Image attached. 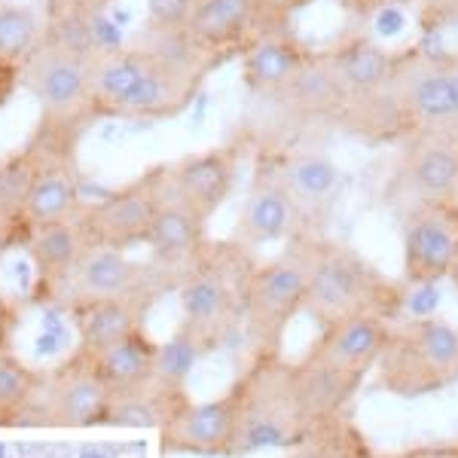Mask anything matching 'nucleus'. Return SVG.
<instances>
[{
    "label": "nucleus",
    "mask_w": 458,
    "mask_h": 458,
    "mask_svg": "<svg viewBox=\"0 0 458 458\" xmlns=\"http://www.w3.org/2000/svg\"><path fill=\"white\" fill-rule=\"evenodd\" d=\"M309 272L306 312L318 330L352 315H382L394 321L406 306V284L382 276L358 250L327 239L324 233H302L293 239Z\"/></svg>",
    "instance_id": "nucleus-1"
},
{
    "label": "nucleus",
    "mask_w": 458,
    "mask_h": 458,
    "mask_svg": "<svg viewBox=\"0 0 458 458\" xmlns=\"http://www.w3.org/2000/svg\"><path fill=\"white\" fill-rule=\"evenodd\" d=\"M235 403V455L291 449L309 434L297 397L293 360L282 352H250L248 367L229 388Z\"/></svg>",
    "instance_id": "nucleus-2"
},
{
    "label": "nucleus",
    "mask_w": 458,
    "mask_h": 458,
    "mask_svg": "<svg viewBox=\"0 0 458 458\" xmlns=\"http://www.w3.org/2000/svg\"><path fill=\"white\" fill-rule=\"evenodd\" d=\"M254 250L229 235L205 248L193 269L177 284L181 300V324L177 327L190 334L205 352H214L226 343L235 324L245 318L248 282L257 269Z\"/></svg>",
    "instance_id": "nucleus-3"
},
{
    "label": "nucleus",
    "mask_w": 458,
    "mask_h": 458,
    "mask_svg": "<svg viewBox=\"0 0 458 458\" xmlns=\"http://www.w3.org/2000/svg\"><path fill=\"white\" fill-rule=\"evenodd\" d=\"M199 86L165 71L144 49L114 47L92 62V110L95 116L129 120H165L181 114L196 98Z\"/></svg>",
    "instance_id": "nucleus-4"
},
{
    "label": "nucleus",
    "mask_w": 458,
    "mask_h": 458,
    "mask_svg": "<svg viewBox=\"0 0 458 458\" xmlns=\"http://www.w3.org/2000/svg\"><path fill=\"white\" fill-rule=\"evenodd\" d=\"M458 382V327L437 315L391 324L376 364V388L401 401H419Z\"/></svg>",
    "instance_id": "nucleus-5"
},
{
    "label": "nucleus",
    "mask_w": 458,
    "mask_h": 458,
    "mask_svg": "<svg viewBox=\"0 0 458 458\" xmlns=\"http://www.w3.org/2000/svg\"><path fill=\"white\" fill-rule=\"evenodd\" d=\"M98 53H86L55 34L43 37L37 53L21 68V83L40 105V131L73 135L92 110V62Z\"/></svg>",
    "instance_id": "nucleus-6"
},
{
    "label": "nucleus",
    "mask_w": 458,
    "mask_h": 458,
    "mask_svg": "<svg viewBox=\"0 0 458 458\" xmlns=\"http://www.w3.org/2000/svg\"><path fill=\"white\" fill-rule=\"evenodd\" d=\"M309 272L297 242H287L278 257L257 263L245 293V334L250 352H284V336L306 306Z\"/></svg>",
    "instance_id": "nucleus-7"
},
{
    "label": "nucleus",
    "mask_w": 458,
    "mask_h": 458,
    "mask_svg": "<svg viewBox=\"0 0 458 458\" xmlns=\"http://www.w3.org/2000/svg\"><path fill=\"white\" fill-rule=\"evenodd\" d=\"M162 196H165V165H157L125 187L110 190L89 205L83 202L77 220L92 248L131 250L150 239Z\"/></svg>",
    "instance_id": "nucleus-8"
},
{
    "label": "nucleus",
    "mask_w": 458,
    "mask_h": 458,
    "mask_svg": "<svg viewBox=\"0 0 458 458\" xmlns=\"http://www.w3.org/2000/svg\"><path fill=\"white\" fill-rule=\"evenodd\" d=\"M388 199L403 211L458 199V131H412L391 174Z\"/></svg>",
    "instance_id": "nucleus-9"
},
{
    "label": "nucleus",
    "mask_w": 458,
    "mask_h": 458,
    "mask_svg": "<svg viewBox=\"0 0 458 458\" xmlns=\"http://www.w3.org/2000/svg\"><path fill=\"white\" fill-rule=\"evenodd\" d=\"M397 92L412 131H458V53L425 55L406 49Z\"/></svg>",
    "instance_id": "nucleus-10"
},
{
    "label": "nucleus",
    "mask_w": 458,
    "mask_h": 458,
    "mask_svg": "<svg viewBox=\"0 0 458 458\" xmlns=\"http://www.w3.org/2000/svg\"><path fill=\"white\" fill-rule=\"evenodd\" d=\"M302 233H312L306 214H302L297 199L291 196V190L278 177L269 150H266L257 157L248 196L242 202L239 217H235L233 239L257 254L260 248L269 245H287Z\"/></svg>",
    "instance_id": "nucleus-11"
},
{
    "label": "nucleus",
    "mask_w": 458,
    "mask_h": 458,
    "mask_svg": "<svg viewBox=\"0 0 458 458\" xmlns=\"http://www.w3.org/2000/svg\"><path fill=\"white\" fill-rule=\"evenodd\" d=\"M401 250L406 287H434L453 278L458 263V199L425 202L406 211Z\"/></svg>",
    "instance_id": "nucleus-12"
},
{
    "label": "nucleus",
    "mask_w": 458,
    "mask_h": 458,
    "mask_svg": "<svg viewBox=\"0 0 458 458\" xmlns=\"http://www.w3.org/2000/svg\"><path fill=\"white\" fill-rule=\"evenodd\" d=\"M235 440V403L233 394L214 401H193L187 391L168 401V410L159 425L162 453L233 458Z\"/></svg>",
    "instance_id": "nucleus-13"
},
{
    "label": "nucleus",
    "mask_w": 458,
    "mask_h": 458,
    "mask_svg": "<svg viewBox=\"0 0 458 458\" xmlns=\"http://www.w3.org/2000/svg\"><path fill=\"white\" fill-rule=\"evenodd\" d=\"M172 278L153 263L131 260L116 248H89L68 287L71 306L89 300H153Z\"/></svg>",
    "instance_id": "nucleus-14"
},
{
    "label": "nucleus",
    "mask_w": 458,
    "mask_h": 458,
    "mask_svg": "<svg viewBox=\"0 0 458 458\" xmlns=\"http://www.w3.org/2000/svg\"><path fill=\"white\" fill-rule=\"evenodd\" d=\"M269 157L284 187L306 214L309 229L318 233V226L336 211V202L343 199L345 174L339 162L321 147H284L269 150Z\"/></svg>",
    "instance_id": "nucleus-15"
},
{
    "label": "nucleus",
    "mask_w": 458,
    "mask_h": 458,
    "mask_svg": "<svg viewBox=\"0 0 458 458\" xmlns=\"http://www.w3.org/2000/svg\"><path fill=\"white\" fill-rule=\"evenodd\" d=\"M266 0H199L187 31L214 62L242 55V49L266 28L284 25Z\"/></svg>",
    "instance_id": "nucleus-16"
},
{
    "label": "nucleus",
    "mask_w": 458,
    "mask_h": 458,
    "mask_svg": "<svg viewBox=\"0 0 458 458\" xmlns=\"http://www.w3.org/2000/svg\"><path fill=\"white\" fill-rule=\"evenodd\" d=\"M211 245L208 235V217L199 214L193 205L177 199L172 190L165 187L159 214L153 220L150 239H147V250H150V263L159 272H165L174 284L183 282L190 269L196 266L205 248Z\"/></svg>",
    "instance_id": "nucleus-17"
},
{
    "label": "nucleus",
    "mask_w": 458,
    "mask_h": 458,
    "mask_svg": "<svg viewBox=\"0 0 458 458\" xmlns=\"http://www.w3.org/2000/svg\"><path fill=\"white\" fill-rule=\"evenodd\" d=\"M391 324L394 321H388L382 315L343 318V321H334L318 330V339L309 345L306 354H312L321 364L334 367L336 373L364 382L367 373H373L376 364H379V354L388 343Z\"/></svg>",
    "instance_id": "nucleus-18"
},
{
    "label": "nucleus",
    "mask_w": 458,
    "mask_h": 458,
    "mask_svg": "<svg viewBox=\"0 0 458 458\" xmlns=\"http://www.w3.org/2000/svg\"><path fill=\"white\" fill-rule=\"evenodd\" d=\"M114 394L95 373L92 360L83 352H73L71 360L49 382V397L43 419L55 428H89L107 425Z\"/></svg>",
    "instance_id": "nucleus-19"
},
{
    "label": "nucleus",
    "mask_w": 458,
    "mask_h": 458,
    "mask_svg": "<svg viewBox=\"0 0 458 458\" xmlns=\"http://www.w3.org/2000/svg\"><path fill=\"white\" fill-rule=\"evenodd\" d=\"M235 177H239V147L235 144L208 147V150L190 153L165 165V187L208 220L233 196Z\"/></svg>",
    "instance_id": "nucleus-20"
},
{
    "label": "nucleus",
    "mask_w": 458,
    "mask_h": 458,
    "mask_svg": "<svg viewBox=\"0 0 458 458\" xmlns=\"http://www.w3.org/2000/svg\"><path fill=\"white\" fill-rule=\"evenodd\" d=\"M312 55L315 49L293 31L291 21L266 28L242 49V80H245L248 92L260 95V98H276L306 68Z\"/></svg>",
    "instance_id": "nucleus-21"
},
{
    "label": "nucleus",
    "mask_w": 458,
    "mask_h": 458,
    "mask_svg": "<svg viewBox=\"0 0 458 458\" xmlns=\"http://www.w3.org/2000/svg\"><path fill=\"white\" fill-rule=\"evenodd\" d=\"M25 248L34 266V297L49 302L68 293L73 276H77L80 263L92 245H89L80 220L71 217L34 229Z\"/></svg>",
    "instance_id": "nucleus-22"
},
{
    "label": "nucleus",
    "mask_w": 458,
    "mask_h": 458,
    "mask_svg": "<svg viewBox=\"0 0 458 458\" xmlns=\"http://www.w3.org/2000/svg\"><path fill=\"white\" fill-rule=\"evenodd\" d=\"M327 58L345 92V105L388 92L397 83V73L403 64V53H391L364 34H352L339 40L336 47L327 49Z\"/></svg>",
    "instance_id": "nucleus-23"
},
{
    "label": "nucleus",
    "mask_w": 458,
    "mask_h": 458,
    "mask_svg": "<svg viewBox=\"0 0 458 458\" xmlns=\"http://www.w3.org/2000/svg\"><path fill=\"white\" fill-rule=\"evenodd\" d=\"M272 101L284 107L287 116L300 123H334L345 107V92L330 64L327 53H315L297 77L287 83Z\"/></svg>",
    "instance_id": "nucleus-24"
},
{
    "label": "nucleus",
    "mask_w": 458,
    "mask_h": 458,
    "mask_svg": "<svg viewBox=\"0 0 458 458\" xmlns=\"http://www.w3.org/2000/svg\"><path fill=\"white\" fill-rule=\"evenodd\" d=\"M40 165L43 147L37 138L21 150H10L0 157V254L28 242L25 208Z\"/></svg>",
    "instance_id": "nucleus-25"
},
{
    "label": "nucleus",
    "mask_w": 458,
    "mask_h": 458,
    "mask_svg": "<svg viewBox=\"0 0 458 458\" xmlns=\"http://www.w3.org/2000/svg\"><path fill=\"white\" fill-rule=\"evenodd\" d=\"M157 352L159 343H153L147 330H135L131 336L107 349L86 354L92 360L95 373L110 388L114 397H129L153 386V370H157Z\"/></svg>",
    "instance_id": "nucleus-26"
},
{
    "label": "nucleus",
    "mask_w": 458,
    "mask_h": 458,
    "mask_svg": "<svg viewBox=\"0 0 458 458\" xmlns=\"http://www.w3.org/2000/svg\"><path fill=\"white\" fill-rule=\"evenodd\" d=\"M147 306L150 300H89L71 306L77 324V352L95 354L135 330H144Z\"/></svg>",
    "instance_id": "nucleus-27"
},
{
    "label": "nucleus",
    "mask_w": 458,
    "mask_h": 458,
    "mask_svg": "<svg viewBox=\"0 0 458 458\" xmlns=\"http://www.w3.org/2000/svg\"><path fill=\"white\" fill-rule=\"evenodd\" d=\"M138 49H144L147 55H153L165 71H172L174 77L187 80L190 86H202V80L208 77L211 68L217 62L205 53L202 47L190 37L187 28L181 31H168V28H147L135 40Z\"/></svg>",
    "instance_id": "nucleus-28"
},
{
    "label": "nucleus",
    "mask_w": 458,
    "mask_h": 458,
    "mask_svg": "<svg viewBox=\"0 0 458 458\" xmlns=\"http://www.w3.org/2000/svg\"><path fill=\"white\" fill-rule=\"evenodd\" d=\"M47 13L34 4L0 0V64L4 68H25V62L37 53L47 37Z\"/></svg>",
    "instance_id": "nucleus-29"
},
{
    "label": "nucleus",
    "mask_w": 458,
    "mask_h": 458,
    "mask_svg": "<svg viewBox=\"0 0 458 458\" xmlns=\"http://www.w3.org/2000/svg\"><path fill=\"white\" fill-rule=\"evenodd\" d=\"M284 458H379L364 440V434L345 416L315 425L300 443L287 449Z\"/></svg>",
    "instance_id": "nucleus-30"
},
{
    "label": "nucleus",
    "mask_w": 458,
    "mask_h": 458,
    "mask_svg": "<svg viewBox=\"0 0 458 458\" xmlns=\"http://www.w3.org/2000/svg\"><path fill=\"white\" fill-rule=\"evenodd\" d=\"M202 345L196 343L190 334H183L181 327L174 330L168 343L159 345L157 352V370H153V388L162 394H181L187 391V376L193 373V367L205 358Z\"/></svg>",
    "instance_id": "nucleus-31"
},
{
    "label": "nucleus",
    "mask_w": 458,
    "mask_h": 458,
    "mask_svg": "<svg viewBox=\"0 0 458 458\" xmlns=\"http://www.w3.org/2000/svg\"><path fill=\"white\" fill-rule=\"evenodd\" d=\"M37 391V376L13 358L10 352H0V425H13L31 410Z\"/></svg>",
    "instance_id": "nucleus-32"
},
{
    "label": "nucleus",
    "mask_w": 458,
    "mask_h": 458,
    "mask_svg": "<svg viewBox=\"0 0 458 458\" xmlns=\"http://www.w3.org/2000/svg\"><path fill=\"white\" fill-rule=\"evenodd\" d=\"M199 0H147V28H168L181 31L190 25Z\"/></svg>",
    "instance_id": "nucleus-33"
},
{
    "label": "nucleus",
    "mask_w": 458,
    "mask_h": 458,
    "mask_svg": "<svg viewBox=\"0 0 458 458\" xmlns=\"http://www.w3.org/2000/svg\"><path fill=\"white\" fill-rule=\"evenodd\" d=\"M98 0H47V19L98 16Z\"/></svg>",
    "instance_id": "nucleus-34"
},
{
    "label": "nucleus",
    "mask_w": 458,
    "mask_h": 458,
    "mask_svg": "<svg viewBox=\"0 0 458 458\" xmlns=\"http://www.w3.org/2000/svg\"><path fill=\"white\" fill-rule=\"evenodd\" d=\"M379 458H458V443H422V446H410L403 453Z\"/></svg>",
    "instance_id": "nucleus-35"
},
{
    "label": "nucleus",
    "mask_w": 458,
    "mask_h": 458,
    "mask_svg": "<svg viewBox=\"0 0 458 458\" xmlns=\"http://www.w3.org/2000/svg\"><path fill=\"white\" fill-rule=\"evenodd\" d=\"M266 4H269V10H272V13H278L282 19L291 21L293 13H300L302 6H309L312 0H266Z\"/></svg>",
    "instance_id": "nucleus-36"
},
{
    "label": "nucleus",
    "mask_w": 458,
    "mask_h": 458,
    "mask_svg": "<svg viewBox=\"0 0 458 458\" xmlns=\"http://www.w3.org/2000/svg\"><path fill=\"white\" fill-rule=\"evenodd\" d=\"M10 330H13V309L0 300V352L6 349V339H10Z\"/></svg>",
    "instance_id": "nucleus-37"
},
{
    "label": "nucleus",
    "mask_w": 458,
    "mask_h": 458,
    "mask_svg": "<svg viewBox=\"0 0 458 458\" xmlns=\"http://www.w3.org/2000/svg\"><path fill=\"white\" fill-rule=\"evenodd\" d=\"M394 4H412V0H360V13H373V10H382V6H394Z\"/></svg>",
    "instance_id": "nucleus-38"
},
{
    "label": "nucleus",
    "mask_w": 458,
    "mask_h": 458,
    "mask_svg": "<svg viewBox=\"0 0 458 458\" xmlns=\"http://www.w3.org/2000/svg\"><path fill=\"white\" fill-rule=\"evenodd\" d=\"M453 284H455V291H458V263H455V269H453Z\"/></svg>",
    "instance_id": "nucleus-39"
},
{
    "label": "nucleus",
    "mask_w": 458,
    "mask_h": 458,
    "mask_svg": "<svg viewBox=\"0 0 458 458\" xmlns=\"http://www.w3.org/2000/svg\"><path fill=\"white\" fill-rule=\"evenodd\" d=\"M107 4H110V0H98V10H105Z\"/></svg>",
    "instance_id": "nucleus-40"
},
{
    "label": "nucleus",
    "mask_w": 458,
    "mask_h": 458,
    "mask_svg": "<svg viewBox=\"0 0 458 458\" xmlns=\"http://www.w3.org/2000/svg\"><path fill=\"white\" fill-rule=\"evenodd\" d=\"M0 458H4V446H0Z\"/></svg>",
    "instance_id": "nucleus-41"
}]
</instances>
